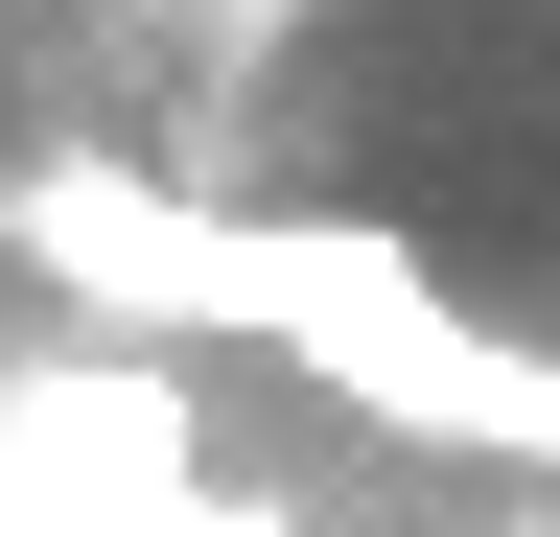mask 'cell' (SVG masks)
<instances>
[{"label":"cell","instance_id":"1","mask_svg":"<svg viewBox=\"0 0 560 537\" xmlns=\"http://www.w3.org/2000/svg\"><path fill=\"white\" fill-rule=\"evenodd\" d=\"M257 351L350 397L374 444H444V467H514V491H560V327H467L444 257L374 234V211H280V304Z\"/></svg>","mask_w":560,"mask_h":537},{"label":"cell","instance_id":"2","mask_svg":"<svg viewBox=\"0 0 560 537\" xmlns=\"http://www.w3.org/2000/svg\"><path fill=\"white\" fill-rule=\"evenodd\" d=\"M0 257H47V304L140 327V351H257V304H280V211H187L164 164H24Z\"/></svg>","mask_w":560,"mask_h":537},{"label":"cell","instance_id":"3","mask_svg":"<svg viewBox=\"0 0 560 537\" xmlns=\"http://www.w3.org/2000/svg\"><path fill=\"white\" fill-rule=\"evenodd\" d=\"M234 24H304V0H234Z\"/></svg>","mask_w":560,"mask_h":537}]
</instances>
